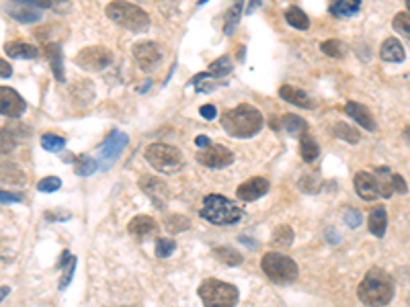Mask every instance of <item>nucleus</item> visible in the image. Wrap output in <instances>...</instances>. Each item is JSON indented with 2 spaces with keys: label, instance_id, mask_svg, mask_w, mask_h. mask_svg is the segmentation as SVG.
<instances>
[{
  "label": "nucleus",
  "instance_id": "1",
  "mask_svg": "<svg viewBox=\"0 0 410 307\" xmlns=\"http://www.w3.org/2000/svg\"><path fill=\"white\" fill-rule=\"evenodd\" d=\"M396 283L394 279L384 270V268H369V272L364 277L357 295L369 307H384L388 306L394 297Z\"/></svg>",
  "mask_w": 410,
  "mask_h": 307
},
{
  "label": "nucleus",
  "instance_id": "2",
  "mask_svg": "<svg viewBox=\"0 0 410 307\" xmlns=\"http://www.w3.org/2000/svg\"><path fill=\"white\" fill-rule=\"evenodd\" d=\"M263 123H265V119H263L261 111L250 105H238L222 115V128L232 137H240V139H248L255 133L261 132Z\"/></svg>",
  "mask_w": 410,
  "mask_h": 307
},
{
  "label": "nucleus",
  "instance_id": "3",
  "mask_svg": "<svg viewBox=\"0 0 410 307\" xmlns=\"http://www.w3.org/2000/svg\"><path fill=\"white\" fill-rule=\"evenodd\" d=\"M105 12H107V17L111 21H115L117 25L126 27L132 33H144L150 27L148 12L144 8L136 6V4H132V2H126V0H113V2H109L107 8H105Z\"/></svg>",
  "mask_w": 410,
  "mask_h": 307
},
{
  "label": "nucleus",
  "instance_id": "4",
  "mask_svg": "<svg viewBox=\"0 0 410 307\" xmlns=\"http://www.w3.org/2000/svg\"><path fill=\"white\" fill-rule=\"evenodd\" d=\"M199 216L216 225H232L244 218V211L222 195H207Z\"/></svg>",
  "mask_w": 410,
  "mask_h": 307
},
{
  "label": "nucleus",
  "instance_id": "5",
  "mask_svg": "<svg viewBox=\"0 0 410 307\" xmlns=\"http://www.w3.org/2000/svg\"><path fill=\"white\" fill-rule=\"evenodd\" d=\"M148 164L162 175H177L185 166L181 150L169 143H150L144 152Z\"/></svg>",
  "mask_w": 410,
  "mask_h": 307
},
{
  "label": "nucleus",
  "instance_id": "6",
  "mask_svg": "<svg viewBox=\"0 0 410 307\" xmlns=\"http://www.w3.org/2000/svg\"><path fill=\"white\" fill-rule=\"evenodd\" d=\"M197 293L205 307H234L238 304V289L220 279H205Z\"/></svg>",
  "mask_w": 410,
  "mask_h": 307
},
{
  "label": "nucleus",
  "instance_id": "7",
  "mask_svg": "<svg viewBox=\"0 0 410 307\" xmlns=\"http://www.w3.org/2000/svg\"><path fill=\"white\" fill-rule=\"evenodd\" d=\"M261 268L263 272L277 283V285H287V283H293L298 279V264L293 263L289 256L281 254V252H269L263 256V263H261Z\"/></svg>",
  "mask_w": 410,
  "mask_h": 307
},
{
  "label": "nucleus",
  "instance_id": "8",
  "mask_svg": "<svg viewBox=\"0 0 410 307\" xmlns=\"http://www.w3.org/2000/svg\"><path fill=\"white\" fill-rule=\"evenodd\" d=\"M111 62H113V53L107 47H101V45L85 47L76 55V64L87 72H101L107 66H111Z\"/></svg>",
  "mask_w": 410,
  "mask_h": 307
},
{
  "label": "nucleus",
  "instance_id": "9",
  "mask_svg": "<svg viewBox=\"0 0 410 307\" xmlns=\"http://www.w3.org/2000/svg\"><path fill=\"white\" fill-rule=\"evenodd\" d=\"M197 160L210 168H226L234 162V154H232V150L224 148V146H210L197 154Z\"/></svg>",
  "mask_w": 410,
  "mask_h": 307
},
{
  "label": "nucleus",
  "instance_id": "10",
  "mask_svg": "<svg viewBox=\"0 0 410 307\" xmlns=\"http://www.w3.org/2000/svg\"><path fill=\"white\" fill-rule=\"evenodd\" d=\"M27 109V103L23 100V96L8 87L0 88V113L4 117H10V119H17L25 113Z\"/></svg>",
  "mask_w": 410,
  "mask_h": 307
},
{
  "label": "nucleus",
  "instance_id": "11",
  "mask_svg": "<svg viewBox=\"0 0 410 307\" xmlns=\"http://www.w3.org/2000/svg\"><path fill=\"white\" fill-rule=\"evenodd\" d=\"M132 53L136 58V62L139 64L142 70H152L160 64L162 60V49L154 42H142V44H136L132 47Z\"/></svg>",
  "mask_w": 410,
  "mask_h": 307
},
{
  "label": "nucleus",
  "instance_id": "12",
  "mask_svg": "<svg viewBox=\"0 0 410 307\" xmlns=\"http://www.w3.org/2000/svg\"><path fill=\"white\" fill-rule=\"evenodd\" d=\"M126 146H128V135L126 133L117 132V130L109 133V137L101 146V162H103V166H111L119 158V154L123 152Z\"/></svg>",
  "mask_w": 410,
  "mask_h": 307
},
{
  "label": "nucleus",
  "instance_id": "13",
  "mask_svg": "<svg viewBox=\"0 0 410 307\" xmlns=\"http://www.w3.org/2000/svg\"><path fill=\"white\" fill-rule=\"evenodd\" d=\"M355 191L365 201H375V199L384 197L382 182L375 176V173H359V175H355Z\"/></svg>",
  "mask_w": 410,
  "mask_h": 307
},
{
  "label": "nucleus",
  "instance_id": "14",
  "mask_svg": "<svg viewBox=\"0 0 410 307\" xmlns=\"http://www.w3.org/2000/svg\"><path fill=\"white\" fill-rule=\"evenodd\" d=\"M267 191H269V180L267 178H261V176H255V178L242 182L236 188V195H238L240 201H257L263 195H267Z\"/></svg>",
  "mask_w": 410,
  "mask_h": 307
},
{
  "label": "nucleus",
  "instance_id": "15",
  "mask_svg": "<svg viewBox=\"0 0 410 307\" xmlns=\"http://www.w3.org/2000/svg\"><path fill=\"white\" fill-rule=\"evenodd\" d=\"M345 113L353 119V121H357L361 128H365L367 132H375V119H373V115L369 113V109L364 107L361 103H353V100H349L347 105H345Z\"/></svg>",
  "mask_w": 410,
  "mask_h": 307
},
{
  "label": "nucleus",
  "instance_id": "16",
  "mask_svg": "<svg viewBox=\"0 0 410 307\" xmlns=\"http://www.w3.org/2000/svg\"><path fill=\"white\" fill-rule=\"evenodd\" d=\"M279 96H281L283 100L296 105V107H302V109H312V107H314L312 98H310L304 90H300V88L296 87H289V85H283V87L279 88Z\"/></svg>",
  "mask_w": 410,
  "mask_h": 307
},
{
  "label": "nucleus",
  "instance_id": "17",
  "mask_svg": "<svg viewBox=\"0 0 410 307\" xmlns=\"http://www.w3.org/2000/svg\"><path fill=\"white\" fill-rule=\"evenodd\" d=\"M139 184H142V188L158 203V207L164 205L162 201L166 199V193H169V191H166V184H164L162 180H156V178H152V176H144ZM156 203H154V205H156Z\"/></svg>",
  "mask_w": 410,
  "mask_h": 307
},
{
  "label": "nucleus",
  "instance_id": "18",
  "mask_svg": "<svg viewBox=\"0 0 410 307\" xmlns=\"http://www.w3.org/2000/svg\"><path fill=\"white\" fill-rule=\"evenodd\" d=\"M379 55L384 62H404V47L402 44L396 40V37H388L384 44H382V49H379Z\"/></svg>",
  "mask_w": 410,
  "mask_h": 307
},
{
  "label": "nucleus",
  "instance_id": "19",
  "mask_svg": "<svg viewBox=\"0 0 410 307\" xmlns=\"http://www.w3.org/2000/svg\"><path fill=\"white\" fill-rule=\"evenodd\" d=\"M367 227L369 231L375 236V238H382L386 234V227H388V213L382 205L373 207L371 213H369V220H367Z\"/></svg>",
  "mask_w": 410,
  "mask_h": 307
},
{
  "label": "nucleus",
  "instance_id": "20",
  "mask_svg": "<svg viewBox=\"0 0 410 307\" xmlns=\"http://www.w3.org/2000/svg\"><path fill=\"white\" fill-rule=\"evenodd\" d=\"M46 58L51 66V72L55 76V80L64 82L66 76H64V66H62V47L58 44H47L46 45Z\"/></svg>",
  "mask_w": 410,
  "mask_h": 307
},
{
  "label": "nucleus",
  "instance_id": "21",
  "mask_svg": "<svg viewBox=\"0 0 410 307\" xmlns=\"http://www.w3.org/2000/svg\"><path fill=\"white\" fill-rule=\"evenodd\" d=\"M6 55L10 58H19V60H35L40 55V49L35 45L25 44V42H12V44H6L4 47Z\"/></svg>",
  "mask_w": 410,
  "mask_h": 307
},
{
  "label": "nucleus",
  "instance_id": "22",
  "mask_svg": "<svg viewBox=\"0 0 410 307\" xmlns=\"http://www.w3.org/2000/svg\"><path fill=\"white\" fill-rule=\"evenodd\" d=\"M158 229V225H156V221L152 220L150 216H136L134 220L130 221V225H128V231L132 234V236H148V234H154Z\"/></svg>",
  "mask_w": 410,
  "mask_h": 307
},
{
  "label": "nucleus",
  "instance_id": "23",
  "mask_svg": "<svg viewBox=\"0 0 410 307\" xmlns=\"http://www.w3.org/2000/svg\"><path fill=\"white\" fill-rule=\"evenodd\" d=\"M8 17H12L19 23H37L42 19V12L35 6H27V4H19L8 8Z\"/></svg>",
  "mask_w": 410,
  "mask_h": 307
},
{
  "label": "nucleus",
  "instance_id": "24",
  "mask_svg": "<svg viewBox=\"0 0 410 307\" xmlns=\"http://www.w3.org/2000/svg\"><path fill=\"white\" fill-rule=\"evenodd\" d=\"M58 266H60V268H64V274H62V279H60V289H66V287L70 285L72 277H74L76 258H74L68 250H64V254H62V258H60Z\"/></svg>",
  "mask_w": 410,
  "mask_h": 307
},
{
  "label": "nucleus",
  "instance_id": "25",
  "mask_svg": "<svg viewBox=\"0 0 410 307\" xmlns=\"http://www.w3.org/2000/svg\"><path fill=\"white\" fill-rule=\"evenodd\" d=\"M285 19H287V23H289L293 29L306 31V29L310 27V19H308V15H306L302 8H298V6H289V8L285 10Z\"/></svg>",
  "mask_w": 410,
  "mask_h": 307
},
{
  "label": "nucleus",
  "instance_id": "26",
  "mask_svg": "<svg viewBox=\"0 0 410 307\" xmlns=\"http://www.w3.org/2000/svg\"><path fill=\"white\" fill-rule=\"evenodd\" d=\"M300 156H302L304 162H314V160L318 158L320 148L314 137L302 135V139H300Z\"/></svg>",
  "mask_w": 410,
  "mask_h": 307
},
{
  "label": "nucleus",
  "instance_id": "27",
  "mask_svg": "<svg viewBox=\"0 0 410 307\" xmlns=\"http://www.w3.org/2000/svg\"><path fill=\"white\" fill-rule=\"evenodd\" d=\"M361 8V0H336L330 8L334 17H353Z\"/></svg>",
  "mask_w": 410,
  "mask_h": 307
},
{
  "label": "nucleus",
  "instance_id": "28",
  "mask_svg": "<svg viewBox=\"0 0 410 307\" xmlns=\"http://www.w3.org/2000/svg\"><path fill=\"white\" fill-rule=\"evenodd\" d=\"M281 128L287 133H291V135H304V132H306V121L302 117L293 115V113H287V115L281 117Z\"/></svg>",
  "mask_w": 410,
  "mask_h": 307
},
{
  "label": "nucleus",
  "instance_id": "29",
  "mask_svg": "<svg viewBox=\"0 0 410 307\" xmlns=\"http://www.w3.org/2000/svg\"><path fill=\"white\" fill-rule=\"evenodd\" d=\"M242 6H244V0H236V2L230 6L228 12H226V25H224V33H226V35H232L234 29L238 27L240 15H242Z\"/></svg>",
  "mask_w": 410,
  "mask_h": 307
},
{
  "label": "nucleus",
  "instance_id": "30",
  "mask_svg": "<svg viewBox=\"0 0 410 307\" xmlns=\"http://www.w3.org/2000/svg\"><path fill=\"white\" fill-rule=\"evenodd\" d=\"M96 170V160L87 156V154H78L74 158V173L78 176H91Z\"/></svg>",
  "mask_w": 410,
  "mask_h": 307
},
{
  "label": "nucleus",
  "instance_id": "31",
  "mask_svg": "<svg viewBox=\"0 0 410 307\" xmlns=\"http://www.w3.org/2000/svg\"><path fill=\"white\" fill-rule=\"evenodd\" d=\"M214 254H216V258H218V261H222V263L230 264V266H238V264L244 261L240 252H236L234 248H228V246H220V248H214Z\"/></svg>",
  "mask_w": 410,
  "mask_h": 307
},
{
  "label": "nucleus",
  "instance_id": "32",
  "mask_svg": "<svg viewBox=\"0 0 410 307\" xmlns=\"http://www.w3.org/2000/svg\"><path fill=\"white\" fill-rule=\"evenodd\" d=\"M207 72H210L212 76H216V78L228 76L230 72H232V60H230L228 55H222V58H218L216 62H212V64H210Z\"/></svg>",
  "mask_w": 410,
  "mask_h": 307
},
{
  "label": "nucleus",
  "instance_id": "33",
  "mask_svg": "<svg viewBox=\"0 0 410 307\" xmlns=\"http://www.w3.org/2000/svg\"><path fill=\"white\" fill-rule=\"evenodd\" d=\"M27 178H25V173L19 168V166H15V164H2V182L6 184V182H17V184H23Z\"/></svg>",
  "mask_w": 410,
  "mask_h": 307
},
{
  "label": "nucleus",
  "instance_id": "34",
  "mask_svg": "<svg viewBox=\"0 0 410 307\" xmlns=\"http://www.w3.org/2000/svg\"><path fill=\"white\" fill-rule=\"evenodd\" d=\"M392 27L410 44V12H398L392 21Z\"/></svg>",
  "mask_w": 410,
  "mask_h": 307
},
{
  "label": "nucleus",
  "instance_id": "35",
  "mask_svg": "<svg viewBox=\"0 0 410 307\" xmlns=\"http://www.w3.org/2000/svg\"><path fill=\"white\" fill-rule=\"evenodd\" d=\"M291 242H293V229L289 227V225H281V227H277L273 234V244L275 246H279V248H287V246H291Z\"/></svg>",
  "mask_w": 410,
  "mask_h": 307
},
{
  "label": "nucleus",
  "instance_id": "36",
  "mask_svg": "<svg viewBox=\"0 0 410 307\" xmlns=\"http://www.w3.org/2000/svg\"><path fill=\"white\" fill-rule=\"evenodd\" d=\"M64 146H66V139L58 133H44L42 135V148L47 152H60V150H64Z\"/></svg>",
  "mask_w": 410,
  "mask_h": 307
},
{
  "label": "nucleus",
  "instance_id": "37",
  "mask_svg": "<svg viewBox=\"0 0 410 307\" xmlns=\"http://www.w3.org/2000/svg\"><path fill=\"white\" fill-rule=\"evenodd\" d=\"M175 248H177V244L173 242V240H169V238H158L156 240V256L158 258H169L173 252H175Z\"/></svg>",
  "mask_w": 410,
  "mask_h": 307
},
{
  "label": "nucleus",
  "instance_id": "38",
  "mask_svg": "<svg viewBox=\"0 0 410 307\" xmlns=\"http://www.w3.org/2000/svg\"><path fill=\"white\" fill-rule=\"evenodd\" d=\"M320 49H322L326 55H330V58H343V53H345V45L341 44L339 40H328V42H324V44L320 45Z\"/></svg>",
  "mask_w": 410,
  "mask_h": 307
},
{
  "label": "nucleus",
  "instance_id": "39",
  "mask_svg": "<svg viewBox=\"0 0 410 307\" xmlns=\"http://www.w3.org/2000/svg\"><path fill=\"white\" fill-rule=\"evenodd\" d=\"M62 186V180L58 176H46L37 182V191L40 193H55Z\"/></svg>",
  "mask_w": 410,
  "mask_h": 307
},
{
  "label": "nucleus",
  "instance_id": "40",
  "mask_svg": "<svg viewBox=\"0 0 410 307\" xmlns=\"http://www.w3.org/2000/svg\"><path fill=\"white\" fill-rule=\"evenodd\" d=\"M334 133H336L339 137L347 139L349 143H357V141H359V137H361V135L355 132V130H351L347 123H339V125L334 128Z\"/></svg>",
  "mask_w": 410,
  "mask_h": 307
},
{
  "label": "nucleus",
  "instance_id": "41",
  "mask_svg": "<svg viewBox=\"0 0 410 307\" xmlns=\"http://www.w3.org/2000/svg\"><path fill=\"white\" fill-rule=\"evenodd\" d=\"M361 221H364V216H361L359 209H351V207L345 209V223H347L349 227H359Z\"/></svg>",
  "mask_w": 410,
  "mask_h": 307
},
{
  "label": "nucleus",
  "instance_id": "42",
  "mask_svg": "<svg viewBox=\"0 0 410 307\" xmlns=\"http://www.w3.org/2000/svg\"><path fill=\"white\" fill-rule=\"evenodd\" d=\"M189 225V221L181 218V216H175V218H169L166 221V227L171 229V231H179V229H185Z\"/></svg>",
  "mask_w": 410,
  "mask_h": 307
},
{
  "label": "nucleus",
  "instance_id": "43",
  "mask_svg": "<svg viewBox=\"0 0 410 307\" xmlns=\"http://www.w3.org/2000/svg\"><path fill=\"white\" fill-rule=\"evenodd\" d=\"M25 199V195L23 193H6V191H2L0 193V201L6 205V203H21Z\"/></svg>",
  "mask_w": 410,
  "mask_h": 307
},
{
  "label": "nucleus",
  "instance_id": "44",
  "mask_svg": "<svg viewBox=\"0 0 410 307\" xmlns=\"http://www.w3.org/2000/svg\"><path fill=\"white\" fill-rule=\"evenodd\" d=\"M15 2L27 4V6H35V8H49V6H53L51 0H15Z\"/></svg>",
  "mask_w": 410,
  "mask_h": 307
},
{
  "label": "nucleus",
  "instance_id": "45",
  "mask_svg": "<svg viewBox=\"0 0 410 307\" xmlns=\"http://www.w3.org/2000/svg\"><path fill=\"white\" fill-rule=\"evenodd\" d=\"M15 141H12V135L6 133V130H2V154H8L12 150Z\"/></svg>",
  "mask_w": 410,
  "mask_h": 307
},
{
  "label": "nucleus",
  "instance_id": "46",
  "mask_svg": "<svg viewBox=\"0 0 410 307\" xmlns=\"http://www.w3.org/2000/svg\"><path fill=\"white\" fill-rule=\"evenodd\" d=\"M199 113H201V117H205V119H216V117H218V109H216L214 105H205V107H201V109H199Z\"/></svg>",
  "mask_w": 410,
  "mask_h": 307
},
{
  "label": "nucleus",
  "instance_id": "47",
  "mask_svg": "<svg viewBox=\"0 0 410 307\" xmlns=\"http://www.w3.org/2000/svg\"><path fill=\"white\" fill-rule=\"evenodd\" d=\"M394 191H396V193H407V191H409L407 180L400 175H396V173H394Z\"/></svg>",
  "mask_w": 410,
  "mask_h": 307
},
{
  "label": "nucleus",
  "instance_id": "48",
  "mask_svg": "<svg viewBox=\"0 0 410 307\" xmlns=\"http://www.w3.org/2000/svg\"><path fill=\"white\" fill-rule=\"evenodd\" d=\"M195 143H197L199 148H210V146H212V139H210L207 135H197V137H195Z\"/></svg>",
  "mask_w": 410,
  "mask_h": 307
},
{
  "label": "nucleus",
  "instance_id": "49",
  "mask_svg": "<svg viewBox=\"0 0 410 307\" xmlns=\"http://www.w3.org/2000/svg\"><path fill=\"white\" fill-rule=\"evenodd\" d=\"M0 68H2V72H0V76H2V78H8V76L12 74V68L6 64V60H2V62H0Z\"/></svg>",
  "mask_w": 410,
  "mask_h": 307
},
{
  "label": "nucleus",
  "instance_id": "50",
  "mask_svg": "<svg viewBox=\"0 0 410 307\" xmlns=\"http://www.w3.org/2000/svg\"><path fill=\"white\" fill-rule=\"evenodd\" d=\"M261 2H263V0H250V6H248V10H246V12H253L255 8H259V6H261Z\"/></svg>",
  "mask_w": 410,
  "mask_h": 307
},
{
  "label": "nucleus",
  "instance_id": "51",
  "mask_svg": "<svg viewBox=\"0 0 410 307\" xmlns=\"http://www.w3.org/2000/svg\"><path fill=\"white\" fill-rule=\"evenodd\" d=\"M404 137H407V141L410 143V128H407V130H404Z\"/></svg>",
  "mask_w": 410,
  "mask_h": 307
},
{
  "label": "nucleus",
  "instance_id": "52",
  "mask_svg": "<svg viewBox=\"0 0 410 307\" xmlns=\"http://www.w3.org/2000/svg\"><path fill=\"white\" fill-rule=\"evenodd\" d=\"M205 2H207V0H197V4H199V6H203Z\"/></svg>",
  "mask_w": 410,
  "mask_h": 307
},
{
  "label": "nucleus",
  "instance_id": "53",
  "mask_svg": "<svg viewBox=\"0 0 410 307\" xmlns=\"http://www.w3.org/2000/svg\"><path fill=\"white\" fill-rule=\"evenodd\" d=\"M407 6H409V10H410V0H407Z\"/></svg>",
  "mask_w": 410,
  "mask_h": 307
}]
</instances>
